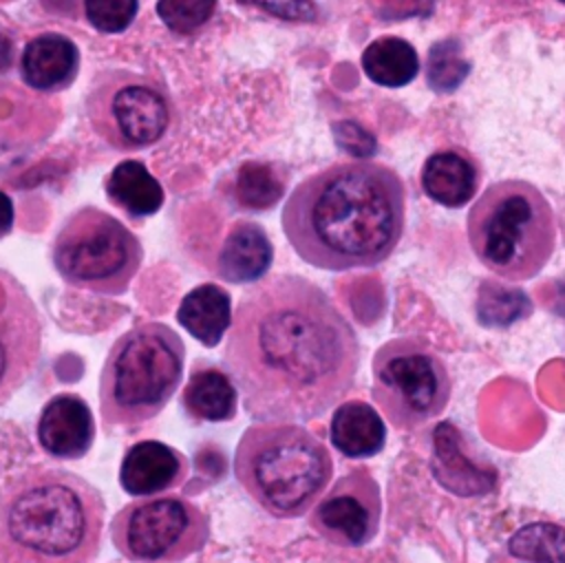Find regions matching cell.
Instances as JSON below:
<instances>
[{"instance_id": "836d02e7", "label": "cell", "mask_w": 565, "mask_h": 563, "mask_svg": "<svg viewBox=\"0 0 565 563\" xmlns=\"http://www.w3.org/2000/svg\"><path fill=\"white\" fill-rule=\"evenodd\" d=\"M554 311L561 314V316H565V283L558 285V289H556V296H554Z\"/></svg>"}, {"instance_id": "1f68e13d", "label": "cell", "mask_w": 565, "mask_h": 563, "mask_svg": "<svg viewBox=\"0 0 565 563\" xmlns=\"http://www.w3.org/2000/svg\"><path fill=\"white\" fill-rule=\"evenodd\" d=\"M13 227V203L11 199L0 190V238L7 236Z\"/></svg>"}, {"instance_id": "e0dca14e", "label": "cell", "mask_w": 565, "mask_h": 563, "mask_svg": "<svg viewBox=\"0 0 565 563\" xmlns=\"http://www.w3.org/2000/svg\"><path fill=\"white\" fill-rule=\"evenodd\" d=\"M479 185V166L466 152L446 148L433 152L422 168V188L439 205H466Z\"/></svg>"}, {"instance_id": "7c38bea8", "label": "cell", "mask_w": 565, "mask_h": 563, "mask_svg": "<svg viewBox=\"0 0 565 563\" xmlns=\"http://www.w3.org/2000/svg\"><path fill=\"white\" fill-rule=\"evenodd\" d=\"M42 329L29 296L0 272V406L33 375Z\"/></svg>"}, {"instance_id": "4fadbf2b", "label": "cell", "mask_w": 565, "mask_h": 563, "mask_svg": "<svg viewBox=\"0 0 565 563\" xmlns=\"http://www.w3.org/2000/svg\"><path fill=\"white\" fill-rule=\"evenodd\" d=\"M38 444L55 459L84 457L95 439V419L88 404L73 393L51 397L38 417Z\"/></svg>"}, {"instance_id": "52a82bcc", "label": "cell", "mask_w": 565, "mask_h": 563, "mask_svg": "<svg viewBox=\"0 0 565 563\" xmlns=\"http://www.w3.org/2000/svg\"><path fill=\"white\" fill-rule=\"evenodd\" d=\"M51 258L55 272L71 287L119 296L128 291L139 272L143 249L121 221L86 205L60 225Z\"/></svg>"}, {"instance_id": "277c9868", "label": "cell", "mask_w": 565, "mask_h": 563, "mask_svg": "<svg viewBox=\"0 0 565 563\" xmlns=\"http://www.w3.org/2000/svg\"><path fill=\"white\" fill-rule=\"evenodd\" d=\"M234 475L267 514L294 519L320 499L333 475V461L309 428L294 422H260L241 435Z\"/></svg>"}, {"instance_id": "f546056e", "label": "cell", "mask_w": 565, "mask_h": 563, "mask_svg": "<svg viewBox=\"0 0 565 563\" xmlns=\"http://www.w3.org/2000/svg\"><path fill=\"white\" fill-rule=\"evenodd\" d=\"M243 4H254L280 20L309 22L318 15V9L311 0H236Z\"/></svg>"}, {"instance_id": "8992f818", "label": "cell", "mask_w": 565, "mask_h": 563, "mask_svg": "<svg viewBox=\"0 0 565 563\" xmlns=\"http://www.w3.org/2000/svg\"><path fill=\"white\" fill-rule=\"evenodd\" d=\"M185 344L163 322L121 333L99 373V415L106 431L132 428L157 417L181 384Z\"/></svg>"}, {"instance_id": "603a6c76", "label": "cell", "mask_w": 565, "mask_h": 563, "mask_svg": "<svg viewBox=\"0 0 565 563\" xmlns=\"http://www.w3.org/2000/svg\"><path fill=\"white\" fill-rule=\"evenodd\" d=\"M362 68L366 77L380 86L399 88L415 79L419 57L411 42L402 38H377L362 53Z\"/></svg>"}, {"instance_id": "e575fe53", "label": "cell", "mask_w": 565, "mask_h": 563, "mask_svg": "<svg viewBox=\"0 0 565 563\" xmlns=\"http://www.w3.org/2000/svg\"><path fill=\"white\" fill-rule=\"evenodd\" d=\"M558 2H563V4H565V0H558Z\"/></svg>"}, {"instance_id": "7402d4cb", "label": "cell", "mask_w": 565, "mask_h": 563, "mask_svg": "<svg viewBox=\"0 0 565 563\" xmlns=\"http://www.w3.org/2000/svg\"><path fill=\"white\" fill-rule=\"evenodd\" d=\"M106 194L130 216H150L163 203V190L159 181L141 161L135 159L121 161L110 170L106 179Z\"/></svg>"}, {"instance_id": "9c48e42d", "label": "cell", "mask_w": 565, "mask_h": 563, "mask_svg": "<svg viewBox=\"0 0 565 563\" xmlns=\"http://www.w3.org/2000/svg\"><path fill=\"white\" fill-rule=\"evenodd\" d=\"M207 537V514L183 497H139L110 523L113 545L132 563L183 561L196 554Z\"/></svg>"}, {"instance_id": "9a60e30c", "label": "cell", "mask_w": 565, "mask_h": 563, "mask_svg": "<svg viewBox=\"0 0 565 563\" xmlns=\"http://www.w3.org/2000/svg\"><path fill=\"white\" fill-rule=\"evenodd\" d=\"M461 435L452 422H441L433 431V477L457 497H481L494 488L497 472L472 464L461 448Z\"/></svg>"}, {"instance_id": "d6986e66", "label": "cell", "mask_w": 565, "mask_h": 563, "mask_svg": "<svg viewBox=\"0 0 565 563\" xmlns=\"http://www.w3.org/2000/svg\"><path fill=\"white\" fill-rule=\"evenodd\" d=\"M238 389L218 367H196L181 389V408L194 424L227 422L236 415Z\"/></svg>"}, {"instance_id": "4dcf8cb0", "label": "cell", "mask_w": 565, "mask_h": 563, "mask_svg": "<svg viewBox=\"0 0 565 563\" xmlns=\"http://www.w3.org/2000/svg\"><path fill=\"white\" fill-rule=\"evenodd\" d=\"M333 132H335V139L340 144V148H344L347 152H351L358 159H364V157L375 152V139L353 121L335 124Z\"/></svg>"}, {"instance_id": "f1b7e54d", "label": "cell", "mask_w": 565, "mask_h": 563, "mask_svg": "<svg viewBox=\"0 0 565 563\" xmlns=\"http://www.w3.org/2000/svg\"><path fill=\"white\" fill-rule=\"evenodd\" d=\"M139 9L137 0H86L84 13L102 33H119L130 26Z\"/></svg>"}, {"instance_id": "30bf717a", "label": "cell", "mask_w": 565, "mask_h": 563, "mask_svg": "<svg viewBox=\"0 0 565 563\" xmlns=\"http://www.w3.org/2000/svg\"><path fill=\"white\" fill-rule=\"evenodd\" d=\"M93 130L117 150L146 148L170 126V104L161 88L128 71L102 73L86 99Z\"/></svg>"}, {"instance_id": "44dd1931", "label": "cell", "mask_w": 565, "mask_h": 563, "mask_svg": "<svg viewBox=\"0 0 565 563\" xmlns=\"http://www.w3.org/2000/svg\"><path fill=\"white\" fill-rule=\"evenodd\" d=\"M177 320L203 347H216L232 325L230 294L221 285L203 283L183 296Z\"/></svg>"}, {"instance_id": "3957f363", "label": "cell", "mask_w": 565, "mask_h": 563, "mask_svg": "<svg viewBox=\"0 0 565 563\" xmlns=\"http://www.w3.org/2000/svg\"><path fill=\"white\" fill-rule=\"evenodd\" d=\"M106 503L84 477L31 466L0 486V563H93Z\"/></svg>"}, {"instance_id": "8fae6325", "label": "cell", "mask_w": 565, "mask_h": 563, "mask_svg": "<svg viewBox=\"0 0 565 563\" xmlns=\"http://www.w3.org/2000/svg\"><path fill=\"white\" fill-rule=\"evenodd\" d=\"M380 519V486L364 466H355L338 477L309 510V525L322 539L342 548H360L373 541Z\"/></svg>"}, {"instance_id": "5bb4252c", "label": "cell", "mask_w": 565, "mask_h": 563, "mask_svg": "<svg viewBox=\"0 0 565 563\" xmlns=\"http://www.w3.org/2000/svg\"><path fill=\"white\" fill-rule=\"evenodd\" d=\"M188 477V459L177 448L143 439L132 444L119 466V484L128 495L152 497L177 488Z\"/></svg>"}, {"instance_id": "ba28073f", "label": "cell", "mask_w": 565, "mask_h": 563, "mask_svg": "<svg viewBox=\"0 0 565 563\" xmlns=\"http://www.w3.org/2000/svg\"><path fill=\"white\" fill-rule=\"evenodd\" d=\"M452 380L441 358L413 338H393L373 355V402L399 431H413L448 406Z\"/></svg>"}, {"instance_id": "6da1fadb", "label": "cell", "mask_w": 565, "mask_h": 563, "mask_svg": "<svg viewBox=\"0 0 565 563\" xmlns=\"http://www.w3.org/2000/svg\"><path fill=\"white\" fill-rule=\"evenodd\" d=\"M360 342L333 300L298 274L249 287L236 305L225 369L258 422H309L353 389Z\"/></svg>"}, {"instance_id": "7a4b0ae2", "label": "cell", "mask_w": 565, "mask_h": 563, "mask_svg": "<svg viewBox=\"0 0 565 563\" xmlns=\"http://www.w3.org/2000/svg\"><path fill=\"white\" fill-rule=\"evenodd\" d=\"M404 216L406 190L395 170L375 161H342L291 190L282 230L294 252L313 267L366 269L393 254Z\"/></svg>"}, {"instance_id": "cb8c5ba5", "label": "cell", "mask_w": 565, "mask_h": 563, "mask_svg": "<svg viewBox=\"0 0 565 563\" xmlns=\"http://www.w3.org/2000/svg\"><path fill=\"white\" fill-rule=\"evenodd\" d=\"M532 314L530 296L519 287L483 280L477 291V320L490 329L510 327Z\"/></svg>"}, {"instance_id": "d6a6232c", "label": "cell", "mask_w": 565, "mask_h": 563, "mask_svg": "<svg viewBox=\"0 0 565 563\" xmlns=\"http://www.w3.org/2000/svg\"><path fill=\"white\" fill-rule=\"evenodd\" d=\"M11 64V42L0 35V71H4Z\"/></svg>"}, {"instance_id": "484cf974", "label": "cell", "mask_w": 565, "mask_h": 563, "mask_svg": "<svg viewBox=\"0 0 565 563\" xmlns=\"http://www.w3.org/2000/svg\"><path fill=\"white\" fill-rule=\"evenodd\" d=\"M282 196V181L274 168L260 161H247L236 174V201L245 210H269Z\"/></svg>"}, {"instance_id": "5b68a950", "label": "cell", "mask_w": 565, "mask_h": 563, "mask_svg": "<svg viewBox=\"0 0 565 563\" xmlns=\"http://www.w3.org/2000/svg\"><path fill=\"white\" fill-rule=\"evenodd\" d=\"M468 243L486 269L505 280L534 278L556 245V221L543 192L523 179L488 185L472 203Z\"/></svg>"}, {"instance_id": "83f0119b", "label": "cell", "mask_w": 565, "mask_h": 563, "mask_svg": "<svg viewBox=\"0 0 565 563\" xmlns=\"http://www.w3.org/2000/svg\"><path fill=\"white\" fill-rule=\"evenodd\" d=\"M216 0H159L157 13L174 33H192L214 13Z\"/></svg>"}, {"instance_id": "ac0fdd59", "label": "cell", "mask_w": 565, "mask_h": 563, "mask_svg": "<svg viewBox=\"0 0 565 563\" xmlns=\"http://www.w3.org/2000/svg\"><path fill=\"white\" fill-rule=\"evenodd\" d=\"M271 261L274 247L265 230L252 221H238L221 245L216 272L225 283H256Z\"/></svg>"}, {"instance_id": "2e32d148", "label": "cell", "mask_w": 565, "mask_h": 563, "mask_svg": "<svg viewBox=\"0 0 565 563\" xmlns=\"http://www.w3.org/2000/svg\"><path fill=\"white\" fill-rule=\"evenodd\" d=\"M22 79L35 91L66 88L79 66L77 46L60 33H42L22 51Z\"/></svg>"}, {"instance_id": "ffe728a7", "label": "cell", "mask_w": 565, "mask_h": 563, "mask_svg": "<svg viewBox=\"0 0 565 563\" xmlns=\"http://www.w3.org/2000/svg\"><path fill=\"white\" fill-rule=\"evenodd\" d=\"M329 437L344 457L362 459L384 448L386 426L373 406L362 400H351L333 411Z\"/></svg>"}, {"instance_id": "d4e9b609", "label": "cell", "mask_w": 565, "mask_h": 563, "mask_svg": "<svg viewBox=\"0 0 565 563\" xmlns=\"http://www.w3.org/2000/svg\"><path fill=\"white\" fill-rule=\"evenodd\" d=\"M508 552L527 563H565V528L552 521H532L510 537Z\"/></svg>"}, {"instance_id": "4316f807", "label": "cell", "mask_w": 565, "mask_h": 563, "mask_svg": "<svg viewBox=\"0 0 565 563\" xmlns=\"http://www.w3.org/2000/svg\"><path fill=\"white\" fill-rule=\"evenodd\" d=\"M468 68L470 64L466 62L461 53V44L457 40L448 38L430 46L428 62H426V77L433 91L437 93L455 91L468 75Z\"/></svg>"}]
</instances>
